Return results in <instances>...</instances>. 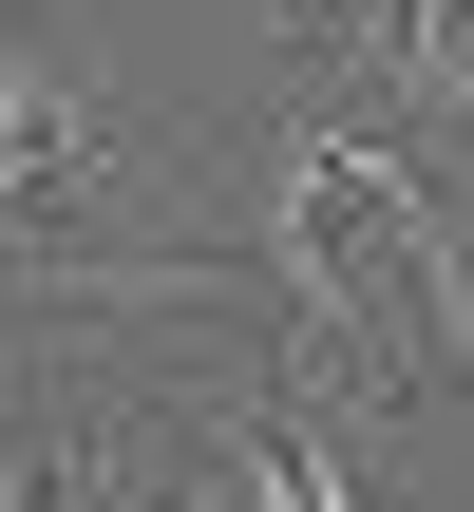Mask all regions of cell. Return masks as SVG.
<instances>
[{"label": "cell", "mask_w": 474, "mask_h": 512, "mask_svg": "<svg viewBox=\"0 0 474 512\" xmlns=\"http://www.w3.org/2000/svg\"><path fill=\"white\" fill-rule=\"evenodd\" d=\"M0 418H19V361H0Z\"/></svg>", "instance_id": "2"}, {"label": "cell", "mask_w": 474, "mask_h": 512, "mask_svg": "<svg viewBox=\"0 0 474 512\" xmlns=\"http://www.w3.org/2000/svg\"><path fill=\"white\" fill-rule=\"evenodd\" d=\"M228 247L266 285V323L361 380L380 418L474 399V152L437 114H399L361 57L285 38V95L228 152Z\"/></svg>", "instance_id": "1"}, {"label": "cell", "mask_w": 474, "mask_h": 512, "mask_svg": "<svg viewBox=\"0 0 474 512\" xmlns=\"http://www.w3.org/2000/svg\"><path fill=\"white\" fill-rule=\"evenodd\" d=\"M456 152H474V114H456Z\"/></svg>", "instance_id": "3"}]
</instances>
